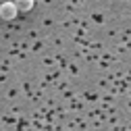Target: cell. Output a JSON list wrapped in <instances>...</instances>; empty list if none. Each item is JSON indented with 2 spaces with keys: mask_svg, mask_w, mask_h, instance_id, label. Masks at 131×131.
<instances>
[{
  "mask_svg": "<svg viewBox=\"0 0 131 131\" xmlns=\"http://www.w3.org/2000/svg\"><path fill=\"white\" fill-rule=\"evenodd\" d=\"M17 4V10H31L34 8V2L31 0H21V2H15Z\"/></svg>",
  "mask_w": 131,
  "mask_h": 131,
  "instance_id": "obj_2",
  "label": "cell"
},
{
  "mask_svg": "<svg viewBox=\"0 0 131 131\" xmlns=\"http://www.w3.org/2000/svg\"><path fill=\"white\" fill-rule=\"evenodd\" d=\"M17 4L15 2H2L0 4V19H4V21H10L17 17Z\"/></svg>",
  "mask_w": 131,
  "mask_h": 131,
  "instance_id": "obj_1",
  "label": "cell"
}]
</instances>
